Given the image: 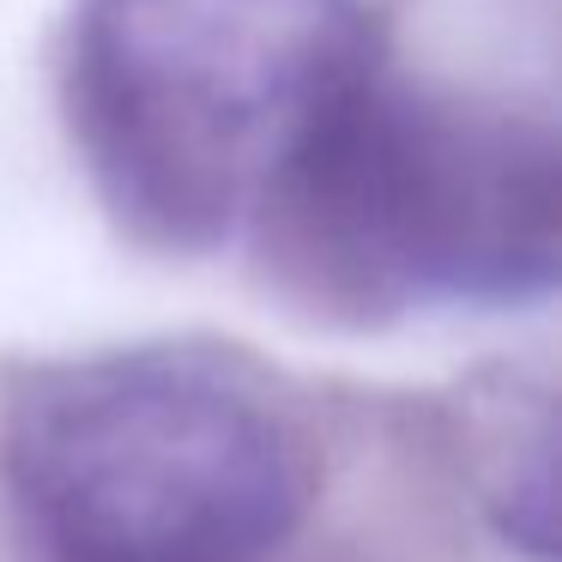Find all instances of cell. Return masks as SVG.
<instances>
[{"label":"cell","instance_id":"obj_1","mask_svg":"<svg viewBox=\"0 0 562 562\" xmlns=\"http://www.w3.org/2000/svg\"><path fill=\"white\" fill-rule=\"evenodd\" d=\"M0 484L37 562H279L321 436L248 351L110 345L7 381Z\"/></svg>","mask_w":562,"mask_h":562},{"label":"cell","instance_id":"obj_4","mask_svg":"<svg viewBox=\"0 0 562 562\" xmlns=\"http://www.w3.org/2000/svg\"><path fill=\"white\" fill-rule=\"evenodd\" d=\"M477 508L520 562H562V393H526L484 436Z\"/></svg>","mask_w":562,"mask_h":562},{"label":"cell","instance_id":"obj_3","mask_svg":"<svg viewBox=\"0 0 562 562\" xmlns=\"http://www.w3.org/2000/svg\"><path fill=\"white\" fill-rule=\"evenodd\" d=\"M267 284L321 327L562 296V122L381 67L248 231Z\"/></svg>","mask_w":562,"mask_h":562},{"label":"cell","instance_id":"obj_2","mask_svg":"<svg viewBox=\"0 0 562 562\" xmlns=\"http://www.w3.org/2000/svg\"><path fill=\"white\" fill-rule=\"evenodd\" d=\"M381 67L369 0H79L67 127L115 231L194 260L248 243Z\"/></svg>","mask_w":562,"mask_h":562}]
</instances>
